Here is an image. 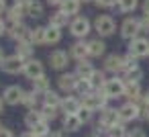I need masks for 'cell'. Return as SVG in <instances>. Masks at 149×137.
<instances>
[{"label": "cell", "instance_id": "cell-4", "mask_svg": "<svg viewBox=\"0 0 149 137\" xmlns=\"http://www.w3.org/2000/svg\"><path fill=\"white\" fill-rule=\"evenodd\" d=\"M0 68H2V72H6V74H19V72L25 70V64H23V57H19L15 53L10 57H4V62L0 64Z\"/></svg>", "mask_w": 149, "mask_h": 137}, {"label": "cell", "instance_id": "cell-42", "mask_svg": "<svg viewBox=\"0 0 149 137\" xmlns=\"http://www.w3.org/2000/svg\"><path fill=\"white\" fill-rule=\"evenodd\" d=\"M94 2L98 4V6H102V8H108V6H112V4H116L118 0H94Z\"/></svg>", "mask_w": 149, "mask_h": 137}, {"label": "cell", "instance_id": "cell-14", "mask_svg": "<svg viewBox=\"0 0 149 137\" xmlns=\"http://www.w3.org/2000/svg\"><path fill=\"white\" fill-rule=\"evenodd\" d=\"M78 80H80V78H78L76 74H63V76H59L57 84H59V88H61L63 92H72V90H76Z\"/></svg>", "mask_w": 149, "mask_h": 137}, {"label": "cell", "instance_id": "cell-19", "mask_svg": "<svg viewBox=\"0 0 149 137\" xmlns=\"http://www.w3.org/2000/svg\"><path fill=\"white\" fill-rule=\"evenodd\" d=\"M88 55H90V53H88V43L78 41V43L72 45V57H76L78 62H84Z\"/></svg>", "mask_w": 149, "mask_h": 137}, {"label": "cell", "instance_id": "cell-53", "mask_svg": "<svg viewBox=\"0 0 149 137\" xmlns=\"http://www.w3.org/2000/svg\"><path fill=\"white\" fill-rule=\"evenodd\" d=\"M4 62V51H2V47H0V64Z\"/></svg>", "mask_w": 149, "mask_h": 137}, {"label": "cell", "instance_id": "cell-46", "mask_svg": "<svg viewBox=\"0 0 149 137\" xmlns=\"http://www.w3.org/2000/svg\"><path fill=\"white\" fill-rule=\"evenodd\" d=\"M53 137H68V131L65 129H59L57 133H53Z\"/></svg>", "mask_w": 149, "mask_h": 137}, {"label": "cell", "instance_id": "cell-27", "mask_svg": "<svg viewBox=\"0 0 149 137\" xmlns=\"http://www.w3.org/2000/svg\"><path fill=\"white\" fill-rule=\"evenodd\" d=\"M31 43L33 45H43L45 43V29L43 27H35L31 31Z\"/></svg>", "mask_w": 149, "mask_h": 137}, {"label": "cell", "instance_id": "cell-56", "mask_svg": "<svg viewBox=\"0 0 149 137\" xmlns=\"http://www.w3.org/2000/svg\"><path fill=\"white\" fill-rule=\"evenodd\" d=\"M90 137H96V135H90Z\"/></svg>", "mask_w": 149, "mask_h": 137}, {"label": "cell", "instance_id": "cell-40", "mask_svg": "<svg viewBox=\"0 0 149 137\" xmlns=\"http://www.w3.org/2000/svg\"><path fill=\"white\" fill-rule=\"evenodd\" d=\"M135 68H139V66H137V57L129 53V55L125 57V70L129 72V70H135Z\"/></svg>", "mask_w": 149, "mask_h": 137}, {"label": "cell", "instance_id": "cell-8", "mask_svg": "<svg viewBox=\"0 0 149 137\" xmlns=\"http://www.w3.org/2000/svg\"><path fill=\"white\" fill-rule=\"evenodd\" d=\"M141 31V23L137 21V19H127L123 25H120V35L125 37V39H137V33Z\"/></svg>", "mask_w": 149, "mask_h": 137}, {"label": "cell", "instance_id": "cell-38", "mask_svg": "<svg viewBox=\"0 0 149 137\" xmlns=\"http://www.w3.org/2000/svg\"><path fill=\"white\" fill-rule=\"evenodd\" d=\"M90 82H92V86H104V84H106V80H104V74H102V72H98V70L92 74Z\"/></svg>", "mask_w": 149, "mask_h": 137}, {"label": "cell", "instance_id": "cell-49", "mask_svg": "<svg viewBox=\"0 0 149 137\" xmlns=\"http://www.w3.org/2000/svg\"><path fill=\"white\" fill-rule=\"evenodd\" d=\"M4 8H6V2H4V0H0V15L4 13Z\"/></svg>", "mask_w": 149, "mask_h": 137}, {"label": "cell", "instance_id": "cell-12", "mask_svg": "<svg viewBox=\"0 0 149 137\" xmlns=\"http://www.w3.org/2000/svg\"><path fill=\"white\" fill-rule=\"evenodd\" d=\"M8 35H10L13 39H19V41H29V43H31V29H27L23 23L13 25V29L8 31Z\"/></svg>", "mask_w": 149, "mask_h": 137}, {"label": "cell", "instance_id": "cell-29", "mask_svg": "<svg viewBox=\"0 0 149 137\" xmlns=\"http://www.w3.org/2000/svg\"><path fill=\"white\" fill-rule=\"evenodd\" d=\"M21 104H25L29 110H35V106H37V92H35V90L25 92V94H23V102H21Z\"/></svg>", "mask_w": 149, "mask_h": 137}, {"label": "cell", "instance_id": "cell-30", "mask_svg": "<svg viewBox=\"0 0 149 137\" xmlns=\"http://www.w3.org/2000/svg\"><path fill=\"white\" fill-rule=\"evenodd\" d=\"M33 53V43H29V41H19V45H17V55L19 57H29Z\"/></svg>", "mask_w": 149, "mask_h": 137}, {"label": "cell", "instance_id": "cell-37", "mask_svg": "<svg viewBox=\"0 0 149 137\" xmlns=\"http://www.w3.org/2000/svg\"><path fill=\"white\" fill-rule=\"evenodd\" d=\"M41 115H43V119L49 123V121H53V119L57 117V108H55V106H47V104H43V108H41Z\"/></svg>", "mask_w": 149, "mask_h": 137}, {"label": "cell", "instance_id": "cell-54", "mask_svg": "<svg viewBox=\"0 0 149 137\" xmlns=\"http://www.w3.org/2000/svg\"><path fill=\"white\" fill-rule=\"evenodd\" d=\"M21 137H35V135H33V133H31V131H27V133H23V135H21Z\"/></svg>", "mask_w": 149, "mask_h": 137}, {"label": "cell", "instance_id": "cell-10", "mask_svg": "<svg viewBox=\"0 0 149 137\" xmlns=\"http://www.w3.org/2000/svg\"><path fill=\"white\" fill-rule=\"evenodd\" d=\"M25 76L29 78V80H37V78H41V76H45L43 74V64L39 62V59H29L27 64H25Z\"/></svg>", "mask_w": 149, "mask_h": 137}, {"label": "cell", "instance_id": "cell-50", "mask_svg": "<svg viewBox=\"0 0 149 137\" xmlns=\"http://www.w3.org/2000/svg\"><path fill=\"white\" fill-rule=\"evenodd\" d=\"M29 2H31V0H17V4H23V6H27Z\"/></svg>", "mask_w": 149, "mask_h": 137}, {"label": "cell", "instance_id": "cell-47", "mask_svg": "<svg viewBox=\"0 0 149 137\" xmlns=\"http://www.w3.org/2000/svg\"><path fill=\"white\" fill-rule=\"evenodd\" d=\"M143 13H145V17H149V0L143 2Z\"/></svg>", "mask_w": 149, "mask_h": 137}, {"label": "cell", "instance_id": "cell-32", "mask_svg": "<svg viewBox=\"0 0 149 137\" xmlns=\"http://www.w3.org/2000/svg\"><path fill=\"white\" fill-rule=\"evenodd\" d=\"M33 90L35 92H49V80H47V76H41V78L33 80Z\"/></svg>", "mask_w": 149, "mask_h": 137}, {"label": "cell", "instance_id": "cell-26", "mask_svg": "<svg viewBox=\"0 0 149 137\" xmlns=\"http://www.w3.org/2000/svg\"><path fill=\"white\" fill-rule=\"evenodd\" d=\"M27 15L33 17V19H39V17L43 15V6H41V2H37V0H31V2L27 4Z\"/></svg>", "mask_w": 149, "mask_h": 137}, {"label": "cell", "instance_id": "cell-3", "mask_svg": "<svg viewBox=\"0 0 149 137\" xmlns=\"http://www.w3.org/2000/svg\"><path fill=\"white\" fill-rule=\"evenodd\" d=\"M94 29H96V31H98L102 37H108V35H112V33H114L116 25H114L112 17H108V15H102V17H98V19L94 21Z\"/></svg>", "mask_w": 149, "mask_h": 137}, {"label": "cell", "instance_id": "cell-55", "mask_svg": "<svg viewBox=\"0 0 149 137\" xmlns=\"http://www.w3.org/2000/svg\"><path fill=\"white\" fill-rule=\"evenodd\" d=\"M0 113H2V98H0Z\"/></svg>", "mask_w": 149, "mask_h": 137}, {"label": "cell", "instance_id": "cell-20", "mask_svg": "<svg viewBox=\"0 0 149 137\" xmlns=\"http://www.w3.org/2000/svg\"><path fill=\"white\" fill-rule=\"evenodd\" d=\"M104 49H106V45H104L100 39L88 41V53H90V57H100V55L104 53Z\"/></svg>", "mask_w": 149, "mask_h": 137}, {"label": "cell", "instance_id": "cell-1", "mask_svg": "<svg viewBox=\"0 0 149 137\" xmlns=\"http://www.w3.org/2000/svg\"><path fill=\"white\" fill-rule=\"evenodd\" d=\"M125 88L127 84L118 78H112V80H106V84L102 86V94L106 98H118V96H125Z\"/></svg>", "mask_w": 149, "mask_h": 137}, {"label": "cell", "instance_id": "cell-58", "mask_svg": "<svg viewBox=\"0 0 149 137\" xmlns=\"http://www.w3.org/2000/svg\"><path fill=\"white\" fill-rule=\"evenodd\" d=\"M49 137H53V135H49Z\"/></svg>", "mask_w": 149, "mask_h": 137}, {"label": "cell", "instance_id": "cell-51", "mask_svg": "<svg viewBox=\"0 0 149 137\" xmlns=\"http://www.w3.org/2000/svg\"><path fill=\"white\" fill-rule=\"evenodd\" d=\"M4 31H6V27H4V21H0V35H2Z\"/></svg>", "mask_w": 149, "mask_h": 137}, {"label": "cell", "instance_id": "cell-22", "mask_svg": "<svg viewBox=\"0 0 149 137\" xmlns=\"http://www.w3.org/2000/svg\"><path fill=\"white\" fill-rule=\"evenodd\" d=\"M80 2H82V0H63V2H61V13H65L68 17L78 15V10H80Z\"/></svg>", "mask_w": 149, "mask_h": 137}, {"label": "cell", "instance_id": "cell-11", "mask_svg": "<svg viewBox=\"0 0 149 137\" xmlns=\"http://www.w3.org/2000/svg\"><path fill=\"white\" fill-rule=\"evenodd\" d=\"M23 94H25V90H23L21 86H8V88L4 90L2 100H4L6 104H19V102H23Z\"/></svg>", "mask_w": 149, "mask_h": 137}, {"label": "cell", "instance_id": "cell-7", "mask_svg": "<svg viewBox=\"0 0 149 137\" xmlns=\"http://www.w3.org/2000/svg\"><path fill=\"white\" fill-rule=\"evenodd\" d=\"M118 115H120L123 123H129V121H135L137 117H141V108H139L137 102H127L118 108Z\"/></svg>", "mask_w": 149, "mask_h": 137}, {"label": "cell", "instance_id": "cell-28", "mask_svg": "<svg viewBox=\"0 0 149 137\" xmlns=\"http://www.w3.org/2000/svg\"><path fill=\"white\" fill-rule=\"evenodd\" d=\"M61 39V33H59V29L57 27H47L45 29V43H57Z\"/></svg>", "mask_w": 149, "mask_h": 137}, {"label": "cell", "instance_id": "cell-41", "mask_svg": "<svg viewBox=\"0 0 149 137\" xmlns=\"http://www.w3.org/2000/svg\"><path fill=\"white\" fill-rule=\"evenodd\" d=\"M78 117L82 119V123H88V121L92 119V110H88V108H84V106H82V110L78 113Z\"/></svg>", "mask_w": 149, "mask_h": 137}, {"label": "cell", "instance_id": "cell-31", "mask_svg": "<svg viewBox=\"0 0 149 137\" xmlns=\"http://www.w3.org/2000/svg\"><path fill=\"white\" fill-rule=\"evenodd\" d=\"M31 133H33L35 137H49V123H47V121H41L39 125H35V127L31 129Z\"/></svg>", "mask_w": 149, "mask_h": 137}, {"label": "cell", "instance_id": "cell-48", "mask_svg": "<svg viewBox=\"0 0 149 137\" xmlns=\"http://www.w3.org/2000/svg\"><path fill=\"white\" fill-rule=\"evenodd\" d=\"M47 2H49V4H53V6H57V4L61 6V2H63V0H47Z\"/></svg>", "mask_w": 149, "mask_h": 137}, {"label": "cell", "instance_id": "cell-21", "mask_svg": "<svg viewBox=\"0 0 149 137\" xmlns=\"http://www.w3.org/2000/svg\"><path fill=\"white\" fill-rule=\"evenodd\" d=\"M41 121H45V119H43L41 110H37V108H35V110H29V113L25 115V125H27L29 129H33L35 125H39Z\"/></svg>", "mask_w": 149, "mask_h": 137}, {"label": "cell", "instance_id": "cell-43", "mask_svg": "<svg viewBox=\"0 0 149 137\" xmlns=\"http://www.w3.org/2000/svg\"><path fill=\"white\" fill-rule=\"evenodd\" d=\"M127 137H147V133H145L143 129H133V131H131Z\"/></svg>", "mask_w": 149, "mask_h": 137}, {"label": "cell", "instance_id": "cell-5", "mask_svg": "<svg viewBox=\"0 0 149 137\" xmlns=\"http://www.w3.org/2000/svg\"><path fill=\"white\" fill-rule=\"evenodd\" d=\"M100 123H102L104 127H108V129H112V127H116V125H123L118 110H116V108H108V106L102 108V113H100Z\"/></svg>", "mask_w": 149, "mask_h": 137}, {"label": "cell", "instance_id": "cell-36", "mask_svg": "<svg viewBox=\"0 0 149 137\" xmlns=\"http://www.w3.org/2000/svg\"><path fill=\"white\" fill-rule=\"evenodd\" d=\"M92 88H94V86H92V82H90V80H78V86H76V90H78L82 96L90 94V92H92Z\"/></svg>", "mask_w": 149, "mask_h": 137}, {"label": "cell", "instance_id": "cell-17", "mask_svg": "<svg viewBox=\"0 0 149 137\" xmlns=\"http://www.w3.org/2000/svg\"><path fill=\"white\" fill-rule=\"evenodd\" d=\"M94 72H96V70H94V68H92V64H90V62H86V59H84V62H80V64H78V68H76V76H78L80 80H90Z\"/></svg>", "mask_w": 149, "mask_h": 137}, {"label": "cell", "instance_id": "cell-24", "mask_svg": "<svg viewBox=\"0 0 149 137\" xmlns=\"http://www.w3.org/2000/svg\"><path fill=\"white\" fill-rule=\"evenodd\" d=\"M125 96L129 98V102H139L141 100V88H139V84H127Z\"/></svg>", "mask_w": 149, "mask_h": 137}, {"label": "cell", "instance_id": "cell-16", "mask_svg": "<svg viewBox=\"0 0 149 137\" xmlns=\"http://www.w3.org/2000/svg\"><path fill=\"white\" fill-rule=\"evenodd\" d=\"M49 62H51V68L53 70H63L68 66V53L61 51V49H57V51H53L49 55Z\"/></svg>", "mask_w": 149, "mask_h": 137}, {"label": "cell", "instance_id": "cell-2", "mask_svg": "<svg viewBox=\"0 0 149 137\" xmlns=\"http://www.w3.org/2000/svg\"><path fill=\"white\" fill-rule=\"evenodd\" d=\"M82 106L92 110V113L94 110H102V108H106V96L100 94V92H90V94H86L82 98Z\"/></svg>", "mask_w": 149, "mask_h": 137}, {"label": "cell", "instance_id": "cell-45", "mask_svg": "<svg viewBox=\"0 0 149 137\" xmlns=\"http://www.w3.org/2000/svg\"><path fill=\"white\" fill-rule=\"evenodd\" d=\"M0 137H15V135H13L10 129H4V127H2V129H0Z\"/></svg>", "mask_w": 149, "mask_h": 137}, {"label": "cell", "instance_id": "cell-18", "mask_svg": "<svg viewBox=\"0 0 149 137\" xmlns=\"http://www.w3.org/2000/svg\"><path fill=\"white\" fill-rule=\"evenodd\" d=\"M82 127V119L78 115H65L63 117V129L68 133H74V131H80Z\"/></svg>", "mask_w": 149, "mask_h": 137}, {"label": "cell", "instance_id": "cell-23", "mask_svg": "<svg viewBox=\"0 0 149 137\" xmlns=\"http://www.w3.org/2000/svg\"><path fill=\"white\" fill-rule=\"evenodd\" d=\"M27 15V6H23V4H15L10 10H8V19L17 25V23H21V19Z\"/></svg>", "mask_w": 149, "mask_h": 137}, {"label": "cell", "instance_id": "cell-9", "mask_svg": "<svg viewBox=\"0 0 149 137\" xmlns=\"http://www.w3.org/2000/svg\"><path fill=\"white\" fill-rule=\"evenodd\" d=\"M129 53L135 55V57H143V55H149V41L143 39V37H137L131 41L129 45Z\"/></svg>", "mask_w": 149, "mask_h": 137}, {"label": "cell", "instance_id": "cell-57", "mask_svg": "<svg viewBox=\"0 0 149 137\" xmlns=\"http://www.w3.org/2000/svg\"><path fill=\"white\" fill-rule=\"evenodd\" d=\"M84 2H88V0H84Z\"/></svg>", "mask_w": 149, "mask_h": 137}, {"label": "cell", "instance_id": "cell-35", "mask_svg": "<svg viewBox=\"0 0 149 137\" xmlns=\"http://www.w3.org/2000/svg\"><path fill=\"white\" fill-rule=\"evenodd\" d=\"M45 104L47 106H55V108H59L61 106V98H59V94L57 92H45Z\"/></svg>", "mask_w": 149, "mask_h": 137}, {"label": "cell", "instance_id": "cell-25", "mask_svg": "<svg viewBox=\"0 0 149 137\" xmlns=\"http://www.w3.org/2000/svg\"><path fill=\"white\" fill-rule=\"evenodd\" d=\"M68 19H70V17H68L65 13H61V10H59V13L51 15V19H49V25H51V27H57V29H61V27H65V25H68Z\"/></svg>", "mask_w": 149, "mask_h": 137}, {"label": "cell", "instance_id": "cell-34", "mask_svg": "<svg viewBox=\"0 0 149 137\" xmlns=\"http://www.w3.org/2000/svg\"><path fill=\"white\" fill-rule=\"evenodd\" d=\"M141 78H143V72H141V68L129 70V72H127V76H125L127 84H139V80H141Z\"/></svg>", "mask_w": 149, "mask_h": 137}, {"label": "cell", "instance_id": "cell-13", "mask_svg": "<svg viewBox=\"0 0 149 137\" xmlns=\"http://www.w3.org/2000/svg\"><path fill=\"white\" fill-rule=\"evenodd\" d=\"M61 110L65 115H78L82 110V100H78L74 96H68V98L61 100Z\"/></svg>", "mask_w": 149, "mask_h": 137}, {"label": "cell", "instance_id": "cell-39", "mask_svg": "<svg viewBox=\"0 0 149 137\" xmlns=\"http://www.w3.org/2000/svg\"><path fill=\"white\" fill-rule=\"evenodd\" d=\"M129 133L125 131V127L123 125H116V127H112L110 131H108V137H127Z\"/></svg>", "mask_w": 149, "mask_h": 137}, {"label": "cell", "instance_id": "cell-44", "mask_svg": "<svg viewBox=\"0 0 149 137\" xmlns=\"http://www.w3.org/2000/svg\"><path fill=\"white\" fill-rule=\"evenodd\" d=\"M139 23H141V31H143V29H145V31H149V17H143Z\"/></svg>", "mask_w": 149, "mask_h": 137}, {"label": "cell", "instance_id": "cell-59", "mask_svg": "<svg viewBox=\"0 0 149 137\" xmlns=\"http://www.w3.org/2000/svg\"><path fill=\"white\" fill-rule=\"evenodd\" d=\"M0 129H2V127H0Z\"/></svg>", "mask_w": 149, "mask_h": 137}, {"label": "cell", "instance_id": "cell-52", "mask_svg": "<svg viewBox=\"0 0 149 137\" xmlns=\"http://www.w3.org/2000/svg\"><path fill=\"white\" fill-rule=\"evenodd\" d=\"M143 100H145V104H147V106H149V90H147V92H145V96H143Z\"/></svg>", "mask_w": 149, "mask_h": 137}, {"label": "cell", "instance_id": "cell-33", "mask_svg": "<svg viewBox=\"0 0 149 137\" xmlns=\"http://www.w3.org/2000/svg\"><path fill=\"white\" fill-rule=\"evenodd\" d=\"M116 4H118L120 13H133L137 8V4H139V0H118Z\"/></svg>", "mask_w": 149, "mask_h": 137}, {"label": "cell", "instance_id": "cell-15", "mask_svg": "<svg viewBox=\"0 0 149 137\" xmlns=\"http://www.w3.org/2000/svg\"><path fill=\"white\" fill-rule=\"evenodd\" d=\"M104 68H106L108 72H118V70H125V57H123V55L112 53V55H108V57L104 59Z\"/></svg>", "mask_w": 149, "mask_h": 137}, {"label": "cell", "instance_id": "cell-6", "mask_svg": "<svg viewBox=\"0 0 149 137\" xmlns=\"http://www.w3.org/2000/svg\"><path fill=\"white\" fill-rule=\"evenodd\" d=\"M70 31L74 37H86L90 33V21L86 17H76L70 25Z\"/></svg>", "mask_w": 149, "mask_h": 137}]
</instances>
